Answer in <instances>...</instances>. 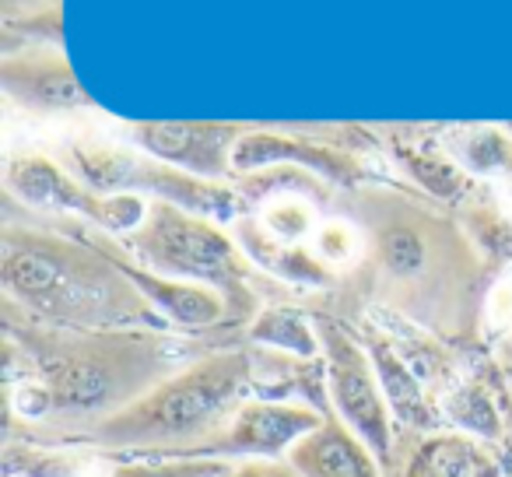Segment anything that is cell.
<instances>
[{"label": "cell", "mask_w": 512, "mask_h": 477, "mask_svg": "<svg viewBox=\"0 0 512 477\" xmlns=\"http://www.w3.org/2000/svg\"><path fill=\"white\" fill-rule=\"evenodd\" d=\"M172 348L155 334H102V337H36L25 341L29 376L11 383L8 411L29 425L50 418L99 425L137 397L158 386Z\"/></svg>", "instance_id": "1"}, {"label": "cell", "mask_w": 512, "mask_h": 477, "mask_svg": "<svg viewBox=\"0 0 512 477\" xmlns=\"http://www.w3.org/2000/svg\"><path fill=\"white\" fill-rule=\"evenodd\" d=\"M253 397V355L218 351L183 365L144 397L92 425L81 442L141 456H200Z\"/></svg>", "instance_id": "2"}, {"label": "cell", "mask_w": 512, "mask_h": 477, "mask_svg": "<svg viewBox=\"0 0 512 477\" xmlns=\"http://www.w3.org/2000/svg\"><path fill=\"white\" fill-rule=\"evenodd\" d=\"M0 281L11 299L64 327L120 330L158 320L116 257L106 260L53 235L8 228L0 243Z\"/></svg>", "instance_id": "3"}, {"label": "cell", "mask_w": 512, "mask_h": 477, "mask_svg": "<svg viewBox=\"0 0 512 477\" xmlns=\"http://www.w3.org/2000/svg\"><path fill=\"white\" fill-rule=\"evenodd\" d=\"M137 267L162 278L211 285L218 292H242L246 253L204 214L183 211L165 200H151V211L137 232L123 239Z\"/></svg>", "instance_id": "4"}, {"label": "cell", "mask_w": 512, "mask_h": 477, "mask_svg": "<svg viewBox=\"0 0 512 477\" xmlns=\"http://www.w3.org/2000/svg\"><path fill=\"white\" fill-rule=\"evenodd\" d=\"M323 369H327V404L337 421L351 428L383 467L393 463V411L379 386L369 348L355 341L348 330L320 323Z\"/></svg>", "instance_id": "5"}, {"label": "cell", "mask_w": 512, "mask_h": 477, "mask_svg": "<svg viewBox=\"0 0 512 477\" xmlns=\"http://www.w3.org/2000/svg\"><path fill=\"white\" fill-rule=\"evenodd\" d=\"M4 183H8V193H15L29 207L78 214V218H88L92 225L123 235V239L137 232L151 211V200H144L141 193H109V197L95 193L78 176H71L60 165H53L50 158L39 155L11 158Z\"/></svg>", "instance_id": "6"}, {"label": "cell", "mask_w": 512, "mask_h": 477, "mask_svg": "<svg viewBox=\"0 0 512 477\" xmlns=\"http://www.w3.org/2000/svg\"><path fill=\"white\" fill-rule=\"evenodd\" d=\"M327 421V411L302 400H271V397H249L235 411L228 428L204 449L200 456L214 460L246 463V460H274L285 463L288 453L306 439L309 432Z\"/></svg>", "instance_id": "7"}, {"label": "cell", "mask_w": 512, "mask_h": 477, "mask_svg": "<svg viewBox=\"0 0 512 477\" xmlns=\"http://www.w3.org/2000/svg\"><path fill=\"white\" fill-rule=\"evenodd\" d=\"M242 137L235 123H137L134 141L151 158L190 172L197 179H221L232 172V151Z\"/></svg>", "instance_id": "8"}, {"label": "cell", "mask_w": 512, "mask_h": 477, "mask_svg": "<svg viewBox=\"0 0 512 477\" xmlns=\"http://www.w3.org/2000/svg\"><path fill=\"white\" fill-rule=\"evenodd\" d=\"M278 162H295L302 169H313L316 176L341 186H355L362 179L358 162L344 155V151L323 148V144L313 141H295V137H278V134H267V130L242 134L232 151V172H256Z\"/></svg>", "instance_id": "9"}, {"label": "cell", "mask_w": 512, "mask_h": 477, "mask_svg": "<svg viewBox=\"0 0 512 477\" xmlns=\"http://www.w3.org/2000/svg\"><path fill=\"white\" fill-rule=\"evenodd\" d=\"M116 264L123 267L134 288L144 295L155 316L162 323H172V327H186V330H204L214 327V323L225 320L228 313V299L211 285H193V281H176V278H162V274H151L144 267L130 264V260H120Z\"/></svg>", "instance_id": "10"}, {"label": "cell", "mask_w": 512, "mask_h": 477, "mask_svg": "<svg viewBox=\"0 0 512 477\" xmlns=\"http://www.w3.org/2000/svg\"><path fill=\"white\" fill-rule=\"evenodd\" d=\"M285 463L299 477H386L379 456L334 414H327V421L309 432Z\"/></svg>", "instance_id": "11"}, {"label": "cell", "mask_w": 512, "mask_h": 477, "mask_svg": "<svg viewBox=\"0 0 512 477\" xmlns=\"http://www.w3.org/2000/svg\"><path fill=\"white\" fill-rule=\"evenodd\" d=\"M4 92L29 109H78L92 106L85 88L74 81L71 67L57 53H25L4 60Z\"/></svg>", "instance_id": "12"}, {"label": "cell", "mask_w": 512, "mask_h": 477, "mask_svg": "<svg viewBox=\"0 0 512 477\" xmlns=\"http://www.w3.org/2000/svg\"><path fill=\"white\" fill-rule=\"evenodd\" d=\"M404 477H505V463L484 439L435 432L414 449Z\"/></svg>", "instance_id": "13"}, {"label": "cell", "mask_w": 512, "mask_h": 477, "mask_svg": "<svg viewBox=\"0 0 512 477\" xmlns=\"http://www.w3.org/2000/svg\"><path fill=\"white\" fill-rule=\"evenodd\" d=\"M239 246L253 264H260L264 271L278 274V278L292 281V285L306 288H327L330 285V267L316 260L313 250H302V246L278 243L271 232H267L260 221H239Z\"/></svg>", "instance_id": "14"}, {"label": "cell", "mask_w": 512, "mask_h": 477, "mask_svg": "<svg viewBox=\"0 0 512 477\" xmlns=\"http://www.w3.org/2000/svg\"><path fill=\"white\" fill-rule=\"evenodd\" d=\"M369 348V358L376 365V376H379V386L386 393V404L393 411V421L407 428H435L439 418H435L432 404H428L425 390H421V379L414 376V369L397 355L393 344H386L383 337L365 344Z\"/></svg>", "instance_id": "15"}, {"label": "cell", "mask_w": 512, "mask_h": 477, "mask_svg": "<svg viewBox=\"0 0 512 477\" xmlns=\"http://www.w3.org/2000/svg\"><path fill=\"white\" fill-rule=\"evenodd\" d=\"M249 341L256 348L278 351V355L288 358H306V362L323 358L320 327H313L299 309H288V306L264 309V313L256 316V323L249 327Z\"/></svg>", "instance_id": "16"}, {"label": "cell", "mask_w": 512, "mask_h": 477, "mask_svg": "<svg viewBox=\"0 0 512 477\" xmlns=\"http://www.w3.org/2000/svg\"><path fill=\"white\" fill-rule=\"evenodd\" d=\"M442 414L460 428L463 435H474V439L495 442L505 435V418L498 411L495 397L488 390H481L477 383H460L446 393L442 400Z\"/></svg>", "instance_id": "17"}, {"label": "cell", "mask_w": 512, "mask_h": 477, "mask_svg": "<svg viewBox=\"0 0 512 477\" xmlns=\"http://www.w3.org/2000/svg\"><path fill=\"white\" fill-rule=\"evenodd\" d=\"M376 253H379V264H383L393 278H418L428 264L425 235H421L414 225H404V221L379 228Z\"/></svg>", "instance_id": "18"}, {"label": "cell", "mask_w": 512, "mask_h": 477, "mask_svg": "<svg viewBox=\"0 0 512 477\" xmlns=\"http://www.w3.org/2000/svg\"><path fill=\"white\" fill-rule=\"evenodd\" d=\"M85 460L67 449L15 446L4 449V477H81Z\"/></svg>", "instance_id": "19"}, {"label": "cell", "mask_w": 512, "mask_h": 477, "mask_svg": "<svg viewBox=\"0 0 512 477\" xmlns=\"http://www.w3.org/2000/svg\"><path fill=\"white\" fill-rule=\"evenodd\" d=\"M228 470L232 463L214 456H141L120 463L113 477H225Z\"/></svg>", "instance_id": "20"}, {"label": "cell", "mask_w": 512, "mask_h": 477, "mask_svg": "<svg viewBox=\"0 0 512 477\" xmlns=\"http://www.w3.org/2000/svg\"><path fill=\"white\" fill-rule=\"evenodd\" d=\"M260 225L278 239V243L288 246H302V239H313L316 235V211L309 200L302 197H274L271 204L260 211Z\"/></svg>", "instance_id": "21"}, {"label": "cell", "mask_w": 512, "mask_h": 477, "mask_svg": "<svg viewBox=\"0 0 512 477\" xmlns=\"http://www.w3.org/2000/svg\"><path fill=\"white\" fill-rule=\"evenodd\" d=\"M309 250L316 253L320 264L344 267L358 257V250H362V235H358V228L348 225V221H323V225L316 228Z\"/></svg>", "instance_id": "22"}, {"label": "cell", "mask_w": 512, "mask_h": 477, "mask_svg": "<svg viewBox=\"0 0 512 477\" xmlns=\"http://www.w3.org/2000/svg\"><path fill=\"white\" fill-rule=\"evenodd\" d=\"M407 169H411L414 179H421L428 190L439 193V197H456V193H463V186H467V179H463L453 165L432 155H421V158L407 155Z\"/></svg>", "instance_id": "23"}, {"label": "cell", "mask_w": 512, "mask_h": 477, "mask_svg": "<svg viewBox=\"0 0 512 477\" xmlns=\"http://www.w3.org/2000/svg\"><path fill=\"white\" fill-rule=\"evenodd\" d=\"M470 155V165H477L481 172L488 169H509L512 165V144L505 141L502 134H495V130H484V134H477V141L467 148Z\"/></svg>", "instance_id": "24"}, {"label": "cell", "mask_w": 512, "mask_h": 477, "mask_svg": "<svg viewBox=\"0 0 512 477\" xmlns=\"http://www.w3.org/2000/svg\"><path fill=\"white\" fill-rule=\"evenodd\" d=\"M225 477H299L288 463H274V460H246V463H232Z\"/></svg>", "instance_id": "25"}, {"label": "cell", "mask_w": 512, "mask_h": 477, "mask_svg": "<svg viewBox=\"0 0 512 477\" xmlns=\"http://www.w3.org/2000/svg\"><path fill=\"white\" fill-rule=\"evenodd\" d=\"M505 435L512 439V397H509V404H505Z\"/></svg>", "instance_id": "26"}, {"label": "cell", "mask_w": 512, "mask_h": 477, "mask_svg": "<svg viewBox=\"0 0 512 477\" xmlns=\"http://www.w3.org/2000/svg\"><path fill=\"white\" fill-rule=\"evenodd\" d=\"M509 477H512V474H509Z\"/></svg>", "instance_id": "27"}]
</instances>
